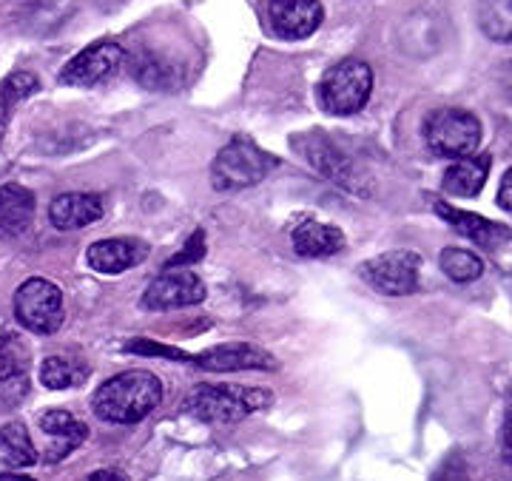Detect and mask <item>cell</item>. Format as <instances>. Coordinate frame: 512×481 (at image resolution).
<instances>
[{
	"label": "cell",
	"mask_w": 512,
	"mask_h": 481,
	"mask_svg": "<svg viewBox=\"0 0 512 481\" xmlns=\"http://www.w3.org/2000/svg\"><path fill=\"white\" fill-rule=\"evenodd\" d=\"M163 402V382L148 370H126L111 376L94 393V413L111 425H137Z\"/></svg>",
	"instance_id": "6da1fadb"
},
{
	"label": "cell",
	"mask_w": 512,
	"mask_h": 481,
	"mask_svg": "<svg viewBox=\"0 0 512 481\" xmlns=\"http://www.w3.org/2000/svg\"><path fill=\"white\" fill-rule=\"evenodd\" d=\"M274 402V393L245 385H200L185 396L183 410L208 425H237Z\"/></svg>",
	"instance_id": "7a4b0ae2"
},
{
	"label": "cell",
	"mask_w": 512,
	"mask_h": 481,
	"mask_svg": "<svg viewBox=\"0 0 512 481\" xmlns=\"http://www.w3.org/2000/svg\"><path fill=\"white\" fill-rule=\"evenodd\" d=\"M276 168V157L262 151L251 137H234L211 163V183L217 191H242L262 183Z\"/></svg>",
	"instance_id": "3957f363"
},
{
	"label": "cell",
	"mask_w": 512,
	"mask_h": 481,
	"mask_svg": "<svg viewBox=\"0 0 512 481\" xmlns=\"http://www.w3.org/2000/svg\"><path fill=\"white\" fill-rule=\"evenodd\" d=\"M373 92V69L359 57L330 66L319 80V103L336 117H350L365 109Z\"/></svg>",
	"instance_id": "277c9868"
},
{
	"label": "cell",
	"mask_w": 512,
	"mask_h": 481,
	"mask_svg": "<svg viewBox=\"0 0 512 481\" xmlns=\"http://www.w3.org/2000/svg\"><path fill=\"white\" fill-rule=\"evenodd\" d=\"M424 140L433 154L447 160H464L476 154L481 143V123L473 111L439 109L424 123Z\"/></svg>",
	"instance_id": "5b68a950"
},
{
	"label": "cell",
	"mask_w": 512,
	"mask_h": 481,
	"mask_svg": "<svg viewBox=\"0 0 512 481\" xmlns=\"http://www.w3.org/2000/svg\"><path fill=\"white\" fill-rule=\"evenodd\" d=\"M15 316L26 331L43 333V336L57 333L63 325L60 288L43 277L26 279L15 294Z\"/></svg>",
	"instance_id": "8992f818"
},
{
	"label": "cell",
	"mask_w": 512,
	"mask_h": 481,
	"mask_svg": "<svg viewBox=\"0 0 512 481\" xmlns=\"http://www.w3.org/2000/svg\"><path fill=\"white\" fill-rule=\"evenodd\" d=\"M421 259L410 251H390L382 257L367 259L359 274L373 291L384 296H407L419 291Z\"/></svg>",
	"instance_id": "52a82bcc"
},
{
	"label": "cell",
	"mask_w": 512,
	"mask_h": 481,
	"mask_svg": "<svg viewBox=\"0 0 512 481\" xmlns=\"http://www.w3.org/2000/svg\"><path fill=\"white\" fill-rule=\"evenodd\" d=\"M126 63V52L123 46H117L114 40H100L92 43L89 49H83L80 55H74L63 72H60V83L63 86H97L103 80H111L120 72V66Z\"/></svg>",
	"instance_id": "ba28073f"
},
{
	"label": "cell",
	"mask_w": 512,
	"mask_h": 481,
	"mask_svg": "<svg viewBox=\"0 0 512 481\" xmlns=\"http://www.w3.org/2000/svg\"><path fill=\"white\" fill-rule=\"evenodd\" d=\"M296 148H299V154H302L325 180L342 185V188H348V191H356V194L365 191V188H362V177H359L356 166L350 163L348 154H342L339 148L333 146V140L325 137L322 131H311V134L296 137Z\"/></svg>",
	"instance_id": "9c48e42d"
},
{
	"label": "cell",
	"mask_w": 512,
	"mask_h": 481,
	"mask_svg": "<svg viewBox=\"0 0 512 481\" xmlns=\"http://www.w3.org/2000/svg\"><path fill=\"white\" fill-rule=\"evenodd\" d=\"M205 299V282L188 268L177 271H165L163 277H157L148 291L143 294V308L148 311H171V308H188V305H200Z\"/></svg>",
	"instance_id": "30bf717a"
},
{
	"label": "cell",
	"mask_w": 512,
	"mask_h": 481,
	"mask_svg": "<svg viewBox=\"0 0 512 481\" xmlns=\"http://www.w3.org/2000/svg\"><path fill=\"white\" fill-rule=\"evenodd\" d=\"M325 20V9L319 0H271L268 23L282 40H305Z\"/></svg>",
	"instance_id": "8fae6325"
},
{
	"label": "cell",
	"mask_w": 512,
	"mask_h": 481,
	"mask_svg": "<svg viewBox=\"0 0 512 481\" xmlns=\"http://www.w3.org/2000/svg\"><path fill=\"white\" fill-rule=\"evenodd\" d=\"M194 365L211 373H231V370H274L276 359L265 348L251 345V342H228L208 348L200 356L191 359Z\"/></svg>",
	"instance_id": "7c38bea8"
},
{
	"label": "cell",
	"mask_w": 512,
	"mask_h": 481,
	"mask_svg": "<svg viewBox=\"0 0 512 481\" xmlns=\"http://www.w3.org/2000/svg\"><path fill=\"white\" fill-rule=\"evenodd\" d=\"M433 208H436V214H439L441 220L456 228L461 237L473 240L476 245H481V248H487V251H498L504 242L512 240V231L507 228V225H501V222L484 220L481 214L461 211V208L444 203V200H436Z\"/></svg>",
	"instance_id": "4fadbf2b"
},
{
	"label": "cell",
	"mask_w": 512,
	"mask_h": 481,
	"mask_svg": "<svg viewBox=\"0 0 512 481\" xmlns=\"http://www.w3.org/2000/svg\"><path fill=\"white\" fill-rule=\"evenodd\" d=\"M40 430L49 439L46 447H43V462L49 464L66 459L89 436V427L83 425L80 419H74V413H69V410H46L40 416Z\"/></svg>",
	"instance_id": "5bb4252c"
},
{
	"label": "cell",
	"mask_w": 512,
	"mask_h": 481,
	"mask_svg": "<svg viewBox=\"0 0 512 481\" xmlns=\"http://www.w3.org/2000/svg\"><path fill=\"white\" fill-rule=\"evenodd\" d=\"M148 257V245L143 240H97L86 251V262L97 274H123L128 268H137Z\"/></svg>",
	"instance_id": "9a60e30c"
},
{
	"label": "cell",
	"mask_w": 512,
	"mask_h": 481,
	"mask_svg": "<svg viewBox=\"0 0 512 481\" xmlns=\"http://www.w3.org/2000/svg\"><path fill=\"white\" fill-rule=\"evenodd\" d=\"M106 205L97 194H83V191H69V194H57L49 205V220L60 231H77L86 228L103 217Z\"/></svg>",
	"instance_id": "2e32d148"
},
{
	"label": "cell",
	"mask_w": 512,
	"mask_h": 481,
	"mask_svg": "<svg viewBox=\"0 0 512 481\" xmlns=\"http://www.w3.org/2000/svg\"><path fill=\"white\" fill-rule=\"evenodd\" d=\"M35 194L18 183L0 185V240H15L35 220Z\"/></svg>",
	"instance_id": "e0dca14e"
},
{
	"label": "cell",
	"mask_w": 512,
	"mask_h": 481,
	"mask_svg": "<svg viewBox=\"0 0 512 481\" xmlns=\"http://www.w3.org/2000/svg\"><path fill=\"white\" fill-rule=\"evenodd\" d=\"M293 248L299 257H333L345 248V234L328 222L305 220L293 228Z\"/></svg>",
	"instance_id": "ac0fdd59"
},
{
	"label": "cell",
	"mask_w": 512,
	"mask_h": 481,
	"mask_svg": "<svg viewBox=\"0 0 512 481\" xmlns=\"http://www.w3.org/2000/svg\"><path fill=\"white\" fill-rule=\"evenodd\" d=\"M490 166H493L490 154H473V157L456 160L453 166L444 171L441 185L453 197H478L484 183H487V177H490Z\"/></svg>",
	"instance_id": "d6986e66"
},
{
	"label": "cell",
	"mask_w": 512,
	"mask_h": 481,
	"mask_svg": "<svg viewBox=\"0 0 512 481\" xmlns=\"http://www.w3.org/2000/svg\"><path fill=\"white\" fill-rule=\"evenodd\" d=\"M37 450L32 439H29V430L20 422H9V425L0 427V464L3 467H12V470H20V467H32L37 464Z\"/></svg>",
	"instance_id": "ffe728a7"
},
{
	"label": "cell",
	"mask_w": 512,
	"mask_h": 481,
	"mask_svg": "<svg viewBox=\"0 0 512 481\" xmlns=\"http://www.w3.org/2000/svg\"><path fill=\"white\" fill-rule=\"evenodd\" d=\"M37 89H40L37 74L23 72V69H20V72L6 74V77L0 80V140H3V134H6V126H9L15 109H18L26 97H32Z\"/></svg>",
	"instance_id": "44dd1931"
},
{
	"label": "cell",
	"mask_w": 512,
	"mask_h": 481,
	"mask_svg": "<svg viewBox=\"0 0 512 481\" xmlns=\"http://www.w3.org/2000/svg\"><path fill=\"white\" fill-rule=\"evenodd\" d=\"M481 32L495 43H512V0H478Z\"/></svg>",
	"instance_id": "7402d4cb"
},
{
	"label": "cell",
	"mask_w": 512,
	"mask_h": 481,
	"mask_svg": "<svg viewBox=\"0 0 512 481\" xmlns=\"http://www.w3.org/2000/svg\"><path fill=\"white\" fill-rule=\"evenodd\" d=\"M89 376V368L72 356H49L40 365V382L49 390H66L80 385Z\"/></svg>",
	"instance_id": "603a6c76"
},
{
	"label": "cell",
	"mask_w": 512,
	"mask_h": 481,
	"mask_svg": "<svg viewBox=\"0 0 512 481\" xmlns=\"http://www.w3.org/2000/svg\"><path fill=\"white\" fill-rule=\"evenodd\" d=\"M29 373V348L15 333H6L0 339V385L26 379Z\"/></svg>",
	"instance_id": "cb8c5ba5"
},
{
	"label": "cell",
	"mask_w": 512,
	"mask_h": 481,
	"mask_svg": "<svg viewBox=\"0 0 512 481\" xmlns=\"http://www.w3.org/2000/svg\"><path fill=\"white\" fill-rule=\"evenodd\" d=\"M134 77H137V83L140 86H146V89H157V92H163V89H171L174 83H177V72H174V66H168L165 60H160L157 55H151V52H143V55L134 60Z\"/></svg>",
	"instance_id": "d4e9b609"
},
{
	"label": "cell",
	"mask_w": 512,
	"mask_h": 481,
	"mask_svg": "<svg viewBox=\"0 0 512 481\" xmlns=\"http://www.w3.org/2000/svg\"><path fill=\"white\" fill-rule=\"evenodd\" d=\"M441 271L447 274V277L453 279V282H473L484 274V262L478 254L473 251H464V248H444L439 257Z\"/></svg>",
	"instance_id": "484cf974"
},
{
	"label": "cell",
	"mask_w": 512,
	"mask_h": 481,
	"mask_svg": "<svg viewBox=\"0 0 512 481\" xmlns=\"http://www.w3.org/2000/svg\"><path fill=\"white\" fill-rule=\"evenodd\" d=\"M205 254V234L202 231H194L191 234V240L185 242L183 254H177V257H171L165 262V271H177V268H185V265H197Z\"/></svg>",
	"instance_id": "4316f807"
},
{
	"label": "cell",
	"mask_w": 512,
	"mask_h": 481,
	"mask_svg": "<svg viewBox=\"0 0 512 481\" xmlns=\"http://www.w3.org/2000/svg\"><path fill=\"white\" fill-rule=\"evenodd\" d=\"M128 353H146V356H165V359H177V362H191L194 356H185L183 351L177 348H165L160 342H148V339H140V342H128Z\"/></svg>",
	"instance_id": "83f0119b"
},
{
	"label": "cell",
	"mask_w": 512,
	"mask_h": 481,
	"mask_svg": "<svg viewBox=\"0 0 512 481\" xmlns=\"http://www.w3.org/2000/svg\"><path fill=\"white\" fill-rule=\"evenodd\" d=\"M433 481H470L467 476V467H464V459L461 456H450L447 462L441 464L439 473Z\"/></svg>",
	"instance_id": "f1b7e54d"
},
{
	"label": "cell",
	"mask_w": 512,
	"mask_h": 481,
	"mask_svg": "<svg viewBox=\"0 0 512 481\" xmlns=\"http://www.w3.org/2000/svg\"><path fill=\"white\" fill-rule=\"evenodd\" d=\"M498 208L501 211H507V214H512V168H507L504 171V177H501V185H498Z\"/></svg>",
	"instance_id": "f546056e"
},
{
	"label": "cell",
	"mask_w": 512,
	"mask_h": 481,
	"mask_svg": "<svg viewBox=\"0 0 512 481\" xmlns=\"http://www.w3.org/2000/svg\"><path fill=\"white\" fill-rule=\"evenodd\" d=\"M501 459H504V464L512 467V410L507 413L504 430H501Z\"/></svg>",
	"instance_id": "4dcf8cb0"
},
{
	"label": "cell",
	"mask_w": 512,
	"mask_h": 481,
	"mask_svg": "<svg viewBox=\"0 0 512 481\" xmlns=\"http://www.w3.org/2000/svg\"><path fill=\"white\" fill-rule=\"evenodd\" d=\"M86 481H128V476L123 473V470H114V467H109V470H94L92 476Z\"/></svg>",
	"instance_id": "1f68e13d"
},
{
	"label": "cell",
	"mask_w": 512,
	"mask_h": 481,
	"mask_svg": "<svg viewBox=\"0 0 512 481\" xmlns=\"http://www.w3.org/2000/svg\"><path fill=\"white\" fill-rule=\"evenodd\" d=\"M501 80H504V89L512 94V63H507V69L501 74Z\"/></svg>",
	"instance_id": "d6a6232c"
},
{
	"label": "cell",
	"mask_w": 512,
	"mask_h": 481,
	"mask_svg": "<svg viewBox=\"0 0 512 481\" xmlns=\"http://www.w3.org/2000/svg\"><path fill=\"white\" fill-rule=\"evenodd\" d=\"M0 481H35L29 476H20V473H0Z\"/></svg>",
	"instance_id": "836d02e7"
}]
</instances>
